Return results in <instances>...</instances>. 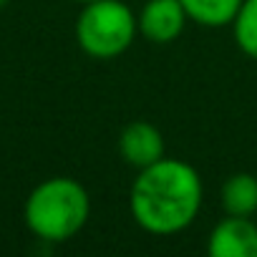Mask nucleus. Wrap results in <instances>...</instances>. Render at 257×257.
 <instances>
[{"label":"nucleus","mask_w":257,"mask_h":257,"mask_svg":"<svg viewBox=\"0 0 257 257\" xmlns=\"http://www.w3.org/2000/svg\"><path fill=\"white\" fill-rule=\"evenodd\" d=\"M204 204V184L199 172L184 162L162 157L139 169L132 192L128 212L134 222L157 237H172L194 224Z\"/></svg>","instance_id":"1"},{"label":"nucleus","mask_w":257,"mask_h":257,"mask_svg":"<svg viewBox=\"0 0 257 257\" xmlns=\"http://www.w3.org/2000/svg\"><path fill=\"white\" fill-rule=\"evenodd\" d=\"M91 217V197L73 177H48L26 199L23 219L33 237L43 242H68Z\"/></svg>","instance_id":"2"},{"label":"nucleus","mask_w":257,"mask_h":257,"mask_svg":"<svg viewBox=\"0 0 257 257\" xmlns=\"http://www.w3.org/2000/svg\"><path fill=\"white\" fill-rule=\"evenodd\" d=\"M139 33L137 13L123 0H93L76 18V43L96 61H113L132 48Z\"/></svg>","instance_id":"3"},{"label":"nucleus","mask_w":257,"mask_h":257,"mask_svg":"<svg viewBox=\"0 0 257 257\" xmlns=\"http://www.w3.org/2000/svg\"><path fill=\"white\" fill-rule=\"evenodd\" d=\"M209 257H257V222L252 217L227 214L207 237Z\"/></svg>","instance_id":"4"},{"label":"nucleus","mask_w":257,"mask_h":257,"mask_svg":"<svg viewBox=\"0 0 257 257\" xmlns=\"http://www.w3.org/2000/svg\"><path fill=\"white\" fill-rule=\"evenodd\" d=\"M137 26L144 41L164 46L182 36L187 26V13L179 0H147L137 16Z\"/></svg>","instance_id":"5"},{"label":"nucleus","mask_w":257,"mask_h":257,"mask_svg":"<svg viewBox=\"0 0 257 257\" xmlns=\"http://www.w3.org/2000/svg\"><path fill=\"white\" fill-rule=\"evenodd\" d=\"M118 154L128 167L144 169L167 157V144L152 121H132L118 134Z\"/></svg>","instance_id":"6"},{"label":"nucleus","mask_w":257,"mask_h":257,"mask_svg":"<svg viewBox=\"0 0 257 257\" xmlns=\"http://www.w3.org/2000/svg\"><path fill=\"white\" fill-rule=\"evenodd\" d=\"M219 202L224 214L234 217H254L257 214V177L249 172H237L224 179Z\"/></svg>","instance_id":"7"},{"label":"nucleus","mask_w":257,"mask_h":257,"mask_svg":"<svg viewBox=\"0 0 257 257\" xmlns=\"http://www.w3.org/2000/svg\"><path fill=\"white\" fill-rule=\"evenodd\" d=\"M187 21L202 28H224L232 26L242 0H179Z\"/></svg>","instance_id":"8"},{"label":"nucleus","mask_w":257,"mask_h":257,"mask_svg":"<svg viewBox=\"0 0 257 257\" xmlns=\"http://www.w3.org/2000/svg\"><path fill=\"white\" fill-rule=\"evenodd\" d=\"M232 36L237 48L257 61V0H242V6L232 21Z\"/></svg>","instance_id":"9"},{"label":"nucleus","mask_w":257,"mask_h":257,"mask_svg":"<svg viewBox=\"0 0 257 257\" xmlns=\"http://www.w3.org/2000/svg\"><path fill=\"white\" fill-rule=\"evenodd\" d=\"M8 3H11V0H0V8H6Z\"/></svg>","instance_id":"10"},{"label":"nucleus","mask_w":257,"mask_h":257,"mask_svg":"<svg viewBox=\"0 0 257 257\" xmlns=\"http://www.w3.org/2000/svg\"><path fill=\"white\" fill-rule=\"evenodd\" d=\"M76 3H81V6H86V3H93V0H76Z\"/></svg>","instance_id":"11"}]
</instances>
